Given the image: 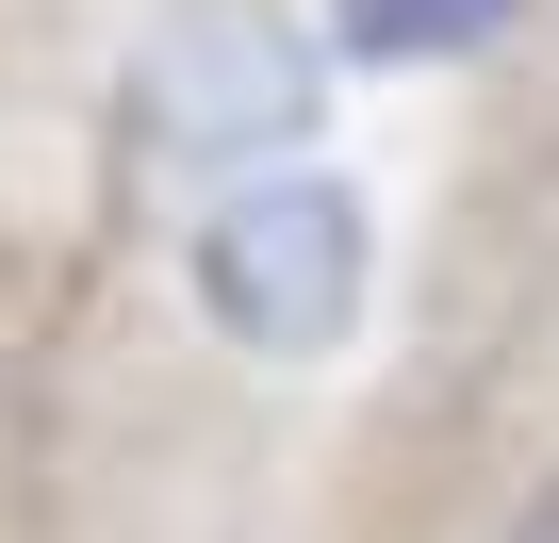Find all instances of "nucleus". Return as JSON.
<instances>
[{"label":"nucleus","mask_w":559,"mask_h":543,"mask_svg":"<svg viewBox=\"0 0 559 543\" xmlns=\"http://www.w3.org/2000/svg\"><path fill=\"white\" fill-rule=\"evenodd\" d=\"M362 281H379V231L313 165H263V181H230L198 214V314L230 346H263V363H330L362 330Z\"/></svg>","instance_id":"nucleus-1"},{"label":"nucleus","mask_w":559,"mask_h":543,"mask_svg":"<svg viewBox=\"0 0 559 543\" xmlns=\"http://www.w3.org/2000/svg\"><path fill=\"white\" fill-rule=\"evenodd\" d=\"M297 132H313V34L263 0H181L132 50V149L165 165H263Z\"/></svg>","instance_id":"nucleus-2"},{"label":"nucleus","mask_w":559,"mask_h":543,"mask_svg":"<svg viewBox=\"0 0 559 543\" xmlns=\"http://www.w3.org/2000/svg\"><path fill=\"white\" fill-rule=\"evenodd\" d=\"M526 0H330V34L379 50V67H444V50H493Z\"/></svg>","instance_id":"nucleus-3"},{"label":"nucleus","mask_w":559,"mask_h":543,"mask_svg":"<svg viewBox=\"0 0 559 543\" xmlns=\"http://www.w3.org/2000/svg\"><path fill=\"white\" fill-rule=\"evenodd\" d=\"M510 543H559V477H543V494H526V510H510Z\"/></svg>","instance_id":"nucleus-4"}]
</instances>
